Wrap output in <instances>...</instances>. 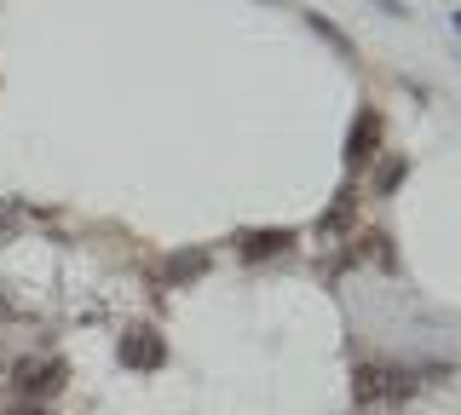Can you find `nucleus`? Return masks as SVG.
I'll list each match as a JSON object with an SVG mask.
<instances>
[{"label": "nucleus", "mask_w": 461, "mask_h": 415, "mask_svg": "<svg viewBox=\"0 0 461 415\" xmlns=\"http://www.w3.org/2000/svg\"><path fill=\"white\" fill-rule=\"evenodd\" d=\"M64 381H69V364H64V357H52V352H29V357H18V364L6 369L12 398H23L29 410L52 404V398L64 392Z\"/></svg>", "instance_id": "1"}, {"label": "nucleus", "mask_w": 461, "mask_h": 415, "mask_svg": "<svg viewBox=\"0 0 461 415\" xmlns=\"http://www.w3.org/2000/svg\"><path fill=\"white\" fill-rule=\"evenodd\" d=\"M357 404H410L415 392H421V375H415V369H403V364H357Z\"/></svg>", "instance_id": "2"}, {"label": "nucleus", "mask_w": 461, "mask_h": 415, "mask_svg": "<svg viewBox=\"0 0 461 415\" xmlns=\"http://www.w3.org/2000/svg\"><path fill=\"white\" fill-rule=\"evenodd\" d=\"M381 139H386V116L375 104H364L352 116V127H346V145H340V162H346V179H357L364 167L375 162V150H381Z\"/></svg>", "instance_id": "3"}, {"label": "nucleus", "mask_w": 461, "mask_h": 415, "mask_svg": "<svg viewBox=\"0 0 461 415\" xmlns=\"http://www.w3.org/2000/svg\"><path fill=\"white\" fill-rule=\"evenodd\" d=\"M115 357H122V369H162L167 364V340H162V329H150V323H133V329H122V340H115Z\"/></svg>", "instance_id": "4"}, {"label": "nucleus", "mask_w": 461, "mask_h": 415, "mask_svg": "<svg viewBox=\"0 0 461 415\" xmlns=\"http://www.w3.org/2000/svg\"><path fill=\"white\" fill-rule=\"evenodd\" d=\"M294 231L288 225H259V231H237V260L249 266H266V260H283V254H294Z\"/></svg>", "instance_id": "5"}, {"label": "nucleus", "mask_w": 461, "mask_h": 415, "mask_svg": "<svg viewBox=\"0 0 461 415\" xmlns=\"http://www.w3.org/2000/svg\"><path fill=\"white\" fill-rule=\"evenodd\" d=\"M352 220H357V179H346L340 191H335V203L317 213V231H323V237H346V231H352Z\"/></svg>", "instance_id": "6"}, {"label": "nucleus", "mask_w": 461, "mask_h": 415, "mask_svg": "<svg viewBox=\"0 0 461 415\" xmlns=\"http://www.w3.org/2000/svg\"><path fill=\"white\" fill-rule=\"evenodd\" d=\"M202 271H208V248H185L162 266V283H196Z\"/></svg>", "instance_id": "7"}, {"label": "nucleus", "mask_w": 461, "mask_h": 415, "mask_svg": "<svg viewBox=\"0 0 461 415\" xmlns=\"http://www.w3.org/2000/svg\"><path fill=\"white\" fill-rule=\"evenodd\" d=\"M403 179H410V162H403V156H386V167L369 179V191H375V196H393Z\"/></svg>", "instance_id": "8"}, {"label": "nucleus", "mask_w": 461, "mask_h": 415, "mask_svg": "<svg viewBox=\"0 0 461 415\" xmlns=\"http://www.w3.org/2000/svg\"><path fill=\"white\" fill-rule=\"evenodd\" d=\"M306 23H312V30H317V35H329V41H335V47L346 52V59H352V41H346V35L335 30V23H329V18H323V12H312V18H306Z\"/></svg>", "instance_id": "9"}, {"label": "nucleus", "mask_w": 461, "mask_h": 415, "mask_svg": "<svg viewBox=\"0 0 461 415\" xmlns=\"http://www.w3.org/2000/svg\"><path fill=\"white\" fill-rule=\"evenodd\" d=\"M0 237H12V213H6V203H0Z\"/></svg>", "instance_id": "10"}, {"label": "nucleus", "mask_w": 461, "mask_h": 415, "mask_svg": "<svg viewBox=\"0 0 461 415\" xmlns=\"http://www.w3.org/2000/svg\"><path fill=\"white\" fill-rule=\"evenodd\" d=\"M0 415H41V410H6V398H0Z\"/></svg>", "instance_id": "11"}]
</instances>
